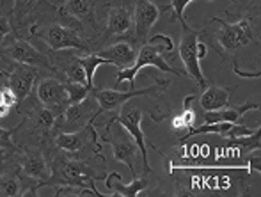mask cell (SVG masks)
Returning <instances> with one entry per match:
<instances>
[{"label": "cell", "instance_id": "1", "mask_svg": "<svg viewBox=\"0 0 261 197\" xmlns=\"http://www.w3.org/2000/svg\"><path fill=\"white\" fill-rule=\"evenodd\" d=\"M234 21L213 16L204 21L199 31V41L212 48L220 57L219 66L231 63L233 71L240 73V63L247 57L259 61L261 41V11L259 2L234 4L227 13Z\"/></svg>", "mask_w": 261, "mask_h": 197}, {"label": "cell", "instance_id": "2", "mask_svg": "<svg viewBox=\"0 0 261 197\" xmlns=\"http://www.w3.org/2000/svg\"><path fill=\"white\" fill-rule=\"evenodd\" d=\"M174 195H251L252 173L247 169H174Z\"/></svg>", "mask_w": 261, "mask_h": 197}, {"label": "cell", "instance_id": "3", "mask_svg": "<svg viewBox=\"0 0 261 197\" xmlns=\"http://www.w3.org/2000/svg\"><path fill=\"white\" fill-rule=\"evenodd\" d=\"M50 167H52V174L46 180L45 187H50L54 190L64 187L87 188L93 192L94 197H112L110 194H101L94 185V181H103L109 174L103 151L82 158V156L52 148Z\"/></svg>", "mask_w": 261, "mask_h": 197}, {"label": "cell", "instance_id": "4", "mask_svg": "<svg viewBox=\"0 0 261 197\" xmlns=\"http://www.w3.org/2000/svg\"><path fill=\"white\" fill-rule=\"evenodd\" d=\"M144 114H149V118L155 123H162L164 119L171 118V107L167 105V101L164 100V94L162 96H134L128 101H124L121 105V108L117 110L116 116L105 119L101 123H94L96 128H100L103 123L107 121H114L119 123L121 126L126 128L128 133L135 138L139 149H141L142 155V169L146 174L153 173L151 165L148 162V155H146V148H148V138H146L144 131H142V119Z\"/></svg>", "mask_w": 261, "mask_h": 197}, {"label": "cell", "instance_id": "5", "mask_svg": "<svg viewBox=\"0 0 261 197\" xmlns=\"http://www.w3.org/2000/svg\"><path fill=\"white\" fill-rule=\"evenodd\" d=\"M174 61H176V50H174V41H172L171 36H165V34L149 36L148 41L139 46L135 63L130 68L117 69L114 87H119L123 82H128L130 83V89H135V78L141 73V69L148 68V66H153V68L160 69L164 73H174V75L185 76L187 78L185 71H179V69L172 68Z\"/></svg>", "mask_w": 261, "mask_h": 197}, {"label": "cell", "instance_id": "6", "mask_svg": "<svg viewBox=\"0 0 261 197\" xmlns=\"http://www.w3.org/2000/svg\"><path fill=\"white\" fill-rule=\"evenodd\" d=\"M27 31L29 39L39 38L46 45V48L54 50V52H57V50H76V52L82 53H93L82 27L75 20L64 16L59 11L57 14L46 18L45 21L32 25Z\"/></svg>", "mask_w": 261, "mask_h": 197}, {"label": "cell", "instance_id": "7", "mask_svg": "<svg viewBox=\"0 0 261 197\" xmlns=\"http://www.w3.org/2000/svg\"><path fill=\"white\" fill-rule=\"evenodd\" d=\"M21 114V121L14 126L13 140L18 148L29 144H48L52 140L55 128V116L48 108H45L36 98L34 91L16 107Z\"/></svg>", "mask_w": 261, "mask_h": 197}, {"label": "cell", "instance_id": "8", "mask_svg": "<svg viewBox=\"0 0 261 197\" xmlns=\"http://www.w3.org/2000/svg\"><path fill=\"white\" fill-rule=\"evenodd\" d=\"M110 2L112 0H62L59 4V13L75 20L82 27L91 52L105 29Z\"/></svg>", "mask_w": 261, "mask_h": 197}, {"label": "cell", "instance_id": "9", "mask_svg": "<svg viewBox=\"0 0 261 197\" xmlns=\"http://www.w3.org/2000/svg\"><path fill=\"white\" fill-rule=\"evenodd\" d=\"M135 27V4L134 0H112L107 13L105 29L98 41L94 43L93 52L109 46L121 39L134 38Z\"/></svg>", "mask_w": 261, "mask_h": 197}, {"label": "cell", "instance_id": "10", "mask_svg": "<svg viewBox=\"0 0 261 197\" xmlns=\"http://www.w3.org/2000/svg\"><path fill=\"white\" fill-rule=\"evenodd\" d=\"M151 80V86H146L142 89H130L128 93H121L117 89H107V87H100V83L91 89V94L98 100V105H100V116H105L107 119L112 118V116L117 114V110L121 108V105L124 101H128L134 96H162L169 87L172 86L171 80H162V78H149ZM105 119H96L94 123H101Z\"/></svg>", "mask_w": 261, "mask_h": 197}, {"label": "cell", "instance_id": "11", "mask_svg": "<svg viewBox=\"0 0 261 197\" xmlns=\"http://www.w3.org/2000/svg\"><path fill=\"white\" fill-rule=\"evenodd\" d=\"M0 57L13 61L16 64L31 66L43 73H54L52 66H50L48 55L43 50H38L27 36H23L21 32H11L2 43H0ZM55 75V73H54Z\"/></svg>", "mask_w": 261, "mask_h": 197}, {"label": "cell", "instance_id": "12", "mask_svg": "<svg viewBox=\"0 0 261 197\" xmlns=\"http://www.w3.org/2000/svg\"><path fill=\"white\" fill-rule=\"evenodd\" d=\"M100 128H103V131H101V135H100L101 144H109L110 149H112L114 160L124 163V165L130 169L132 176L135 178L137 176V171H135V160L142 158L141 149H139L135 138L132 137V135L126 131V128L121 126L119 123L107 121L100 126Z\"/></svg>", "mask_w": 261, "mask_h": 197}, {"label": "cell", "instance_id": "13", "mask_svg": "<svg viewBox=\"0 0 261 197\" xmlns=\"http://www.w3.org/2000/svg\"><path fill=\"white\" fill-rule=\"evenodd\" d=\"M50 151H52V148L48 144H29L18 148L16 155H14L20 173L29 180L36 181L39 188L45 187L46 180L52 174Z\"/></svg>", "mask_w": 261, "mask_h": 197}, {"label": "cell", "instance_id": "14", "mask_svg": "<svg viewBox=\"0 0 261 197\" xmlns=\"http://www.w3.org/2000/svg\"><path fill=\"white\" fill-rule=\"evenodd\" d=\"M4 7V0H0V9ZM59 6L52 0H13L11 7V20H13L14 31L23 32L29 27L45 21L46 18L57 14Z\"/></svg>", "mask_w": 261, "mask_h": 197}, {"label": "cell", "instance_id": "15", "mask_svg": "<svg viewBox=\"0 0 261 197\" xmlns=\"http://www.w3.org/2000/svg\"><path fill=\"white\" fill-rule=\"evenodd\" d=\"M197 43H199V31L190 27L187 23V20L181 21V32H179L178 41V57L181 59L187 78H192L201 89H204L208 80L203 75V71H201V59L197 55Z\"/></svg>", "mask_w": 261, "mask_h": 197}, {"label": "cell", "instance_id": "16", "mask_svg": "<svg viewBox=\"0 0 261 197\" xmlns=\"http://www.w3.org/2000/svg\"><path fill=\"white\" fill-rule=\"evenodd\" d=\"M101 110L98 100L89 94L79 103H71L61 116L55 119V128L59 131H79L89 125H94Z\"/></svg>", "mask_w": 261, "mask_h": 197}, {"label": "cell", "instance_id": "17", "mask_svg": "<svg viewBox=\"0 0 261 197\" xmlns=\"http://www.w3.org/2000/svg\"><path fill=\"white\" fill-rule=\"evenodd\" d=\"M34 94L43 107L48 108L50 112H54L55 118L61 116L69 107V96L64 87V82L57 75H54V73L39 75L34 87Z\"/></svg>", "mask_w": 261, "mask_h": 197}, {"label": "cell", "instance_id": "18", "mask_svg": "<svg viewBox=\"0 0 261 197\" xmlns=\"http://www.w3.org/2000/svg\"><path fill=\"white\" fill-rule=\"evenodd\" d=\"M50 148L66 153H86L91 149H101L100 133L94 125H89L79 131H55Z\"/></svg>", "mask_w": 261, "mask_h": 197}, {"label": "cell", "instance_id": "19", "mask_svg": "<svg viewBox=\"0 0 261 197\" xmlns=\"http://www.w3.org/2000/svg\"><path fill=\"white\" fill-rule=\"evenodd\" d=\"M38 188L36 181L20 173L14 158L0 167V197H36Z\"/></svg>", "mask_w": 261, "mask_h": 197}, {"label": "cell", "instance_id": "20", "mask_svg": "<svg viewBox=\"0 0 261 197\" xmlns=\"http://www.w3.org/2000/svg\"><path fill=\"white\" fill-rule=\"evenodd\" d=\"M135 4V27L134 38L139 43H146L151 34V29L160 18V14L171 11V6H158L153 0H134Z\"/></svg>", "mask_w": 261, "mask_h": 197}, {"label": "cell", "instance_id": "21", "mask_svg": "<svg viewBox=\"0 0 261 197\" xmlns=\"http://www.w3.org/2000/svg\"><path fill=\"white\" fill-rule=\"evenodd\" d=\"M139 46L141 43L135 38H128V39H121V41H116L109 46H103V48L96 50V55L103 57L110 63V66L117 69H124L130 68L132 64L135 63V57H137Z\"/></svg>", "mask_w": 261, "mask_h": 197}, {"label": "cell", "instance_id": "22", "mask_svg": "<svg viewBox=\"0 0 261 197\" xmlns=\"http://www.w3.org/2000/svg\"><path fill=\"white\" fill-rule=\"evenodd\" d=\"M105 187L110 190L112 197H139L144 190H148L149 187H153V173L149 174H142L141 178L135 176L132 183H123L121 181V174L119 173H109L105 178Z\"/></svg>", "mask_w": 261, "mask_h": 197}, {"label": "cell", "instance_id": "23", "mask_svg": "<svg viewBox=\"0 0 261 197\" xmlns=\"http://www.w3.org/2000/svg\"><path fill=\"white\" fill-rule=\"evenodd\" d=\"M204 133H217L222 138H234V137H244V135H251L252 130L245 125H237V123H204L201 126H192L187 133L178 137L176 146L185 144L194 135H204Z\"/></svg>", "mask_w": 261, "mask_h": 197}, {"label": "cell", "instance_id": "24", "mask_svg": "<svg viewBox=\"0 0 261 197\" xmlns=\"http://www.w3.org/2000/svg\"><path fill=\"white\" fill-rule=\"evenodd\" d=\"M234 93H237V86L222 87V86H217L215 82H208L197 101H199V107L203 112L219 110V108L231 105Z\"/></svg>", "mask_w": 261, "mask_h": 197}, {"label": "cell", "instance_id": "25", "mask_svg": "<svg viewBox=\"0 0 261 197\" xmlns=\"http://www.w3.org/2000/svg\"><path fill=\"white\" fill-rule=\"evenodd\" d=\"M259 108V101L258 100H247L245 103L233 107V105H227L224 108L219 110H212V112H203V119L204 123H237V125H244V116L249 110H258Z\"/></svg>", "mask_w": 261, "mask_h": 197}, {"label": "cell", "instance_id": "26", "mask_svg": "<svg viewBox=\"0 0 261 197\" xmlns=\"http://www.w3.org/2000/svg\"><path fill=\"white\" fill-rule=\"evenodd\" d=\"M79 61H80V64H82L84 71H86L87 86L93 89V87L96 86V82H94V73H96V69L100 68V66L110 64V63L107 59H103V57L96 55V53H82V52H80V55H79Z\"/></svg>", "mask_w": 261, "mask_h": 197}, {"label": "cell", "instance_id": "27", "mask_svg": "<svg viewBox=\"0 0 261 197\" xmlns=\"http://www.w3.org/2000/svg\"><path fill=\"white\" fill-rule=\"evenodd\" d=\"M64 82V87L68 91V96H69V105L71 103H79L82 101L86 96L91 94V89L84 83H76V82H68V80H62Z\"/></svg>", "mask_w": 261, "mask_h": 197}, {"label": "cell", "instance_id": "28", "mask_svg": "<svg viewBox=\"0 0 261 197\" xmlns=\"http://www.w3.org/2000/svg\"><path fill=\"white\" fill-rule=\"evenodd\" d=\"M197 98L194 96V94H189V96H185V100H183V110H181V119L183 123H185V128L189 131L192 126H196V121H197V114L196 110H194V101H196Z\"/></svg>", "mask_w": 261, "mask_h": 197}, {"label": "cell", "instance_id": "29", "mask_svg": "<svg viewBox=\"0 0 261 197\" xmlns=\"http://www.w3.org/2000/svg\"><path fill=\"white\" fill-rule=\"evenodd\" d=\"M190 2L194 0H172L169 6H171V11H172V16L169 18V23H176V21H185V7L189 6Z\"/></svg>", "mask_w": 261, "mask_h": 197}, {"label": "cell", "instance_id": "30", "mask_svg": "<svg viewBox=\"0 0 261 197\" xmlns=\"http://www.w3.org/2000/svg\"><path fill=\"white\" fill-rule=\"evenodd\" d=\"M14 32V25H13V20H11V13H2L0 14V43L7 38V36Z\"/></svg>", "mask_w": 261, "mask_h": 197}, {"label": "cell", "instance_id": "31", "mask_svg": "<svg viewBox=\"0 0 261 197\" xmlns=\"http://www.w3.org/2000/svg\"><path fill=\"white\" fill-rule=\"evenodd\" d=\"M0 101H4V103L11 105V107L16 110L18 107V98L16 94H14V91L11 89L7 83H4V86H0Z\"/></svg>", "mask_w": 261, "mask_h": 197}, {"label": "cell", "instance_id": "32", "mask_svg": "<svg viewBox=\"0 0 261 197\" xmlns=\"http://www.w3.org/2000/svg\"><path fill=\"white\" fill-rule=\"evenodd\" d=\"M13 133L14 128H4V126H0V148L18 149V146L13 140Z\"/></svg>", "mask_w": 261, "mask_h": 197}, {"label": "cell", "instance_id": "33", "mask_svg": "<svg viewBox=\"0 0 261 197\" xmlns=\"http://www.w3.org/2000/svg\"><path fill=\"white\" fill-rule=\"evenodd\" d=\"M18 149H7V148H0V167L4 165V163L11 162V160L14 158V155H16Z\"/></svg>", "mask_w": 261, "mask_h": 197}, {"label": "cell", "instance_id": "34", "mask_svg": "<svg viewBox=\"0 0 261 197\" xmlns=\"http://www.w3.org/2000/svg\"><path fill=\"white\" fill-rule=\"evenodd\" d=\"M11 110H13V107L7 103H4V101H0V119L2 118H7V116L11 114Z\"/></svg>", "mask_w": 261, "mask_h": 197}, {"label": "cell", "instance_id": "35", "mask_svg": "<svg viewBox=\"0 0 261 197\" xmlns=\"http://www.w3.org/2000/svg\"><path fill=\"white\" fill-rule=\"evenodd\" d=\"M245 2H259V0H233V4H245Z\"/></svg>", "mask_w": 261, "mask_h": 197}, {"label": "cell", "instance_id": "36", "mask_svg": "<svg viewBox=\"0 0 261 197\" xmlns=\"http://www.w3.org/2000/svg\"><path fill=\"white\" fill-rule=\"evenodd\" d=\"M206 2H212V0H206Z\"/></svg>", "mask_w": 261, "mask_h": 197}]
</instances>
